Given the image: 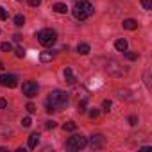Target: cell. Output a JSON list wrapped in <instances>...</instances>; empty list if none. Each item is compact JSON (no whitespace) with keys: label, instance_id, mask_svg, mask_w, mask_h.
I'll list each match as a JSON object with an SVG mask.
<instances>
[{"label":"cell","instance_id":"ffe728a7","mask_svg":"<svg viewBox=\"0 0 152 152\" xmlns=\"http://www.w3.org/2000/svg\"><path fill=\"white\" fill-rule=\"evenodd\" d=\"M22 125H23V127H31V125H32V120H31V116H25V118L22 120Z\"/></svg>","mask_w":152,"mask_h":152},{"label":"cell","instance_id":"9a60e30c","mask_svg":"<svg viewBox=\"0 0 152 152\" xmlns=\"http://www.w3.org/2000/svg\"><path fill=\"white\" fill-rule=\"evenodd\" d=\"M124 54H125V57H127L129 61H136V59H138V54H136V52H127V50H124Z\"/></svg>","mask_w":152,"mask_h":152},{"label":"cell","instance_id":"277c9868","mask_svg":"<svg viewBox=\"0 0 152 152\" xmlns=\"http://www.w3.org/2000/svg\"><path fill=\"white\" fill-rule=\"evenodd\" d=\"M88 145V138L81 136V134H73L72 138H68L66 141V148L68 150H81Z\"/></svg>","mask_w":152,"mask_h":152},{"label":"cell","instance_id":"8fae6325","mask_svg":"<svg viewBox=\"0 0 152 152\" xmlns=\"http://www.w3.org/2000/svg\"><path fill=\"white\" fill-rule=\"evenodd\" d=\"M38 143H39V134H38V132L31 134V136H29V148H36Z\"/></svg>","mask_w":152,"mask_h":152},{"label":"cell","instance_id":"5b68a950","mask_svg":"<svg viewBox=\"0 0 152 152\" xmlns=\"http://www.w3.org/2000/svg\"><path fill=\"white\" fill-rule=\"evenodd\" d=\"M22 91H23V95H25V97L32 99V97H36V95H38V84H36L34 81H25V83H23V86H22Z\"/></svg>","mask_w":152,"mask_h":152},{"label":"cell","instance_id":"f546056e","mask_svg":"<svg viewBox=\"0 0 152 152\" xmlns=\"http://www.w3.org/2000/svg\"><path fill=\"white\" fill-rule=\"evenodd\" d=\"M7 107V100L6 99H0V109H6Z\"/></svg>","mask_w":152,"mask_h":152},{"label":"cell","instance_id":"8992f818","mask_svg":"<svg viewBox=\"0 0 152 152\" xmlns=\"http://www.w3.org/2000/svg\"><path fill=\"white\" fill-rule=\"evenodd\" d=\"M0 84L6 86V88H16L18 79H16V75H13V73H4V75H0Z\"/></svg>","mask_w":152,"mask_h":152},{"label":"cell","instance_id":"9c48e42d","mask_svg":"<svg viewBox=\"0 0 152 152\" xmlns=\"http://www.w3.org/2000/svg\"><path fill=\"white\" fill-rule=\"evenodd\" d=\"M64 81H66L68 84H75V75H73V72H72L70 66L64 68Z\"/></svg>","mask_w":152,"mask_h":152},{"label":"cell","instance_id":"cb8c5ba5","mask_svg":"<svg viewBox=\"0 0 152 152\" xmlns=\"http://www.w3.org/2000/svg\"><path fill=\"white\" fill-rule=\"evenodd\" d=\"M99 115H100V111H99V109H91V111H90V118H93V120H95V118H99Z\"/></svg>","mask_w":152,"mask_h":152},{"label":"cell","instance_id":"2e32d148","mask_svg":"<svg viewBox=\"0 0 152 152\" xmlns=\"http://www.w3.org/2000/svg\"><path fill=\"white\" fill-rule=\"evenodd\" d=\"M63 129H64V131H75V129H77V125H75L73 122H66V124L63 125Z\"/></svg>","mask_w":152,"mask_h":152},{"label":"cell","instance_id":"30bf717a","mask_svg":"<svg viewBox=\"0 0 152 152\" xmlns=\"http://www.w3.org/2000/svg\"><path fill=\"white\" fill-rule=\"evenodd\" d=\"M124 29H127V31H134V29H138V22L136 20H132V18H127V20H124Z\"/></svg>","mask_w":152,"mask_h":152},{"label":"cell","instance_id":"f1b7e54d","mask_svg":"<svg viewBox=\"0 0 152 152\" xmlns=\"http://www.w3.org/2000/svg\"><path fill=\"white\" fill-rule=\"evenodd\" d=\"M45 127H47V129H54V127H56V122H54V120H48V122L45 124Z\"/></svg>","mask_w":152,"mask_h":152},{"label":"cell","instance_id":"4fadbf2b","mask_svg":"<svg viewBox=\"0 0 152 152\" xmlns=\"http://www.w3.org/2000/svg\"><path fill=\"white\" fill-rule=\"evenodd\" d=\"M54 11H56V13H59V15H64V13L68 11V7H66V4H61V2H57V4L54 6Z\"/></svg>","mask_w":152,"mask_h":152},{"label":"cell","instance_id":"6da1fadb","mask_svg":"<svg viewBox=\"0 0 152 152\" xmlns=\"http://www.w3.org/2000/svg\"><path fill=\"white\" fill-rule=\"evenodd\" d=\"M66 104H68V93L61 91V90H54L45 100V109H47V113L63 111L66 107Z\"/></svg>","mask_w":152,"mask_h":152},{"label":"cell","instance_id":"484cf974","mask_svg":"<svg viewBox=\"0 0 152 152\" xmlns=\"http://www.w3.org/2000/svg\"><path fill=\"white\" fill-rule=\"evenodd\" d=\"M23 56H25V50H23L22 47H18V48H16V57H23Z\"/></svg>","mask_w":152,"mask_h":152},{"label":"cell","instance_id":"7402d4cb","mask_svg":"<svg viewBox=\"0 0 152 152\" xmlns=\"http://www.w3.org/2000/svg\"><path fill=\"white\" fill-rule=\"evenodd\" d=\"M0 20H7V11L0 6Z\"/></svg>","mask_w":152,"mask_h":152},{"label":"cell","instance_id":"ba28073f","mask_svg":"<svg viewBox=\"0 0 152 152\" xmlns=\"http://www.w3.org/2000/svg\"><path fill=\"white\" fill-rule=\"evenodd\" d=\"M104 143H106V138H104L102 134H95V136L90 138V147L95 148V150H97V148H102Z\"/></svg>","mask_w":152,"mask_h":152},{"label":"cell","instance_id":"ac0fdd59","mask_svg":"<svg viewBox=\"0 0 152 152\" xmlns=\"http://www.w3.org/2000/svg\"><path fill=\"white\" fill-rule=\"evenodd\" d=\"M39 57H41V61H43V63H47V61H50V59H52V52H43Z\"/></svg>","mask_w":152,"mask_h":152},{"label":"cell","instance_id":"52a82bcc","mask_svg":"<svg viewBox=\"0 0 152 152\" xmlns=\"http://www.w3.org/2000/svg\"><path fill=\"white\" fill-rule=\"evenodd\" d=\"M111 75H116V77H122V75L125 73V68L124 66H120L118 63H115V61H109V64H107V68H106Z\"/></svg>","mask_w":152,"mask_h":152},{"label":"cell","instance_id":"d6986e66","mask_svg":"<svg viewBox=\"0 0 152 152\" xmlns=\"http://www.w3.org/2000/svg\"><path fill=\"white\" fill-rule=\"evenodd\" d=\"M0 48H2L4 52H11L13 50V45L11 43H2V45H0Z\"/></svg>","mask_w":152,"mask_h":152},{"label":"cell","instance_id":"7a4b0ae2","mask_svg":"<svg viewBox=\"0 0 152 152\" xmlns=\"http://www.w3.org/2000/svg\"><path fill=\"white\" fill-rule=\"evenodd\" d=\"M93 13H95V7H93L91 2H88V0H81V2H77L73 6V16L77 20H86Z\"/></svg>","mask_w":152,"mask_h":152},{"label":"cell","instance_id":"3957f363","mask_svg":"<svg viewBox=\"0 0 152 152\" xmlns=\"http://www.w3.org/2000/svg\"><path fill=\"white\" fill-rule=\"evenodd\" d=\"M56 39H57V34H56V31H52V29H43V31L38 32V41H39L43 47H52V45L56 43Z\"/></svg>","mask_w":152,"mask_h":152},{"label":"cell","instance_id":"e0dca14e","mask_svg":"<svg viewBox=\"0 0 152 152\" xmlns=\"http://www.w3.org/2000/svg\"><path fill=\"white\" fill-rule=\"evenodd\" d=\"M15 23H16L18 27H22V25L25 23V18H23L22 15H16V16H15Z\"/></svg>","mask_w":152,"mask_h":152},{"label":"cell","instance_id":"83f0119b","mask_svg":"<svg viewBox=\"0 0 152 152\" xmlns=\"http://www.w3.org/2000/svg\"><path fill=\"white\" fill-rule=\"evenodd\" d=\"M129 124H131V125H136V124H138V116H134V115L129 116Z\"/></svg>","mask_w":152,"mask_h":152},{"label":"cell","instance_id":"5bb4252c","mask_svg":"<svg viewBox=\"0 0 152 152\" xmlns=\"http://www.w3.org/2000/svg\"><path fill=\"white\" fill-rule=\"evenodd\" d=\"M77 52H79V54H83V56L90 54V45H88V43H81V45L77 47Z\"/></svg>","mask_w":152,"mask_h":152},{"label":"cell","instance_id":"7c38bea8","mask_svg":"<svg viewBox=\"0 0 152 152\" xmlns=\"http://www.w3.org/2000/svg\"><path fill=\"white\" fill-rule=\"evenodd\" d=\"M115 48H116L118 52L127 50V41H125V39H116V41H115Z\"/></svg>","mask_w":152,"mask_h":152},{"label":"cell","instance_id":"4dcf8cb0","mask_svg":"<svg viewBox=\"0 0 152 152\" xmlns=\"http://www.w3.org/2000/svg\"><path fill=\"white\" fill-rule=\"evenodd\" d=\"M27 111H29V113H34V111H36V106H34V104H27Z\"/></svg>","mask_w":152,"mask_h":152},{"label":"cell","instance_id":"4316f807","mask_svg":"<svg viewBox=\"0 0 152 152\" xmlns=\"http://www.w3.org/2000/svg\"><path fill=\"white\" fill-rule=\"evenodd\" d=\"M79 113H86V100L79 104Z\"/></svg>","mask_w":152,"mask_h":152},{"label":"cell","instance_id":"44dd1931","mask_svg":"<svg viewBox=\"0 0 152 152\" xmlns=\"http://www.w3.org/2000/svg\"><path fill=\"white\" fill-rule=\"evenodd\" d=\"M141 6H143L147 11H150V9H152V2H150V0H141Z\"/></svg>","mask_w":152,"mask_h":152},{"label":"cell","instance_id":"d4e9b609","mask_svg":"<svg viewBox=\"0 0 152 152\" xmlns=\"http://www.w3.org/2000/svg\"><path fill=\"white\" fill-rule=\"evenodd\" d=\"M27 2H29L31 7H38V6L41 4V0H27Z\"/></svg>","mask_w":152,"mask_h":152},{"label":"cell","instance_id":"603a6c76","mask_svg":"<svg viewBox=\"0 0 152 152\" xmlns=\"http://www.w3.org/2000/svg\"><path fill=\"white\" fill-rule=\"evenodd\" d=\"M102 109H104V111H109V109H111V100H104V102H102Z\"/></svg>","mask_w":152,"mask_h":152}]
</instances>
